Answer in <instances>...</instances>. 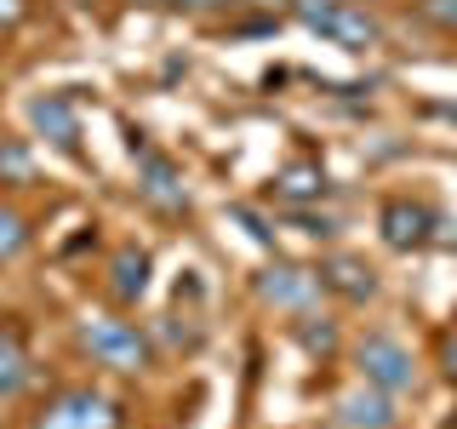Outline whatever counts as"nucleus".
I'll list each match as a JSON object with an SVG mask.
<instances>
[{
	"label": "nucleus",
	"mask_w": 457,
	"mask_h": 429,
	"mask_svg": "<svg viewBox=\"0 0 457 429\" xmlns=\"http://www.w3.org/2000/svg\"><path fill=\"white\" fill-rule=\"evenodd\" d=\"M80 349L109 372H143L154 361L149 338H143L132 321H120V315H86L80 321Z\"/></svg>",
	"instance_id": "obj_1"
},
{
	"label": "nucleus",
	"mask_w": 457,
	"mask_h": 429,
	"mask_svg": "<svg viewBox=\"0 0 457 429\" xmlns=\"http://www.w3.org/2000/svg\"><path fill=\"white\" fill-rule=\"evenodd\" d=\"M297 18H303L320 40H332L343 52H366L383 40L378 18L361 6V0H297Z\"/></svg>",
	"instance_id": "obj_2"
},
{
	"label": "nucleus",
	"mask_w": 457,
	"mask_h": 429,
	"mask_svg": "<svg viewBox=\"0 0 457 429\" xmlns=\"http://www.w3.org/2000/svg\"><path fill=\"white\" fill-rule=\"evenodd\" d=\"M354 366H361V378L371 390H383V395L418 390V361H411V349L400 338H389V332H366L354 343Z\"/></svg>",
	"instance_id": "obj_3"
},
{
	"label": "nucleus",
	"mask_w": 457,
	"mask_h": 429,
	"mask_svg": "<svg viewBox=\"0 0 457 429\" xmlns=\"http://www.w3.org/2000/svg\"><path fill=\"white\" fill-rule=\"evenodd\" d=\"M120 424H126L120 400L104 395V390H63L35 418V429H120Z\"/></svg>",
	"instance_id": "obj_4"
},
{
	"label": "nucleus",
	"mask_w": 457,
	"mask_h": 429,
	"mask_svg": "<svg viewBox=\"0 0 457 429\" xmlns=\"http://www.w3.org/2000/svg\"><path fill=\"white\" fill-rule=\"evenodd\" d=\"M320 269H303V264H269L263 275H257V298L263 304H275L286 315H309L320 304Z\"/></svg>",
	"instance_id": "obj_5"
},
{
	"label": "nucleus",
	"mask_w": 457,
	"mask_h": 429,
	"mask_svg": "<svg viewBox=\"0 0 457 429\" xmlns=\"http://www.w3.org/2000/svg\"><path fill=\"white\" fill-rule=\"evenodd\" d=\"M137 195L149 200V206H161V212H183V206H189L183 172L171 166L166 155H154V149H143V155H137Z\"/></svg>",
	"instance_id": "obj_6"
},
{
	"label": "nucleus",
	"mask_w": 457,
	"mask_h": 429,
	"mask_svg": "<svg viewBox=\"0 0 457 429\" xmlns=\"http://www.w3.org/2000/svg\"><path fill=\"white\" fill-rule=\"evenodd\" d=\"M29 126H35L46 143H57V149H75L80 143V114H75V104H69L63 92L29 97Z\"/></svg>",
	"instance_id": "obj_7"
},
{
	"label": "nucleus",
	"mask_w": 457,
	"mask_h": 429,
	"mask_svg": "<svg viewBox=\"0 0 457 429\" xmlns=\"http://www.w3.org/2000/svg\"><path fill=\"white\" fill-rule=\"evenodd\" d=\"M337 418L343 429H395V395H383V390H371V383H361V390H349L337 400Z\"/></svg>",
	"instance_id": "obj_8"
},
{
	"label": "nucleus",
	"mask_w": 457,
	"mask_h": 429,
	"mask_svg": "<svg viewBox=\"0 0 457 429\" xmlns=\"http://www.w3.org/2000/svg\"><path fill=\"white\" fill-rule=\"evenodd\" d=\"M320 286L343 292L349 304L378 298V275H371V264H366V257H349V252H337V257H326V264H320Z\"/></svg>",
	"instance_id": "obj_9"
},
{
	"label": "nucleus",
	"mask_w": 457,
	"mask_h": 429,
	"mask_svg": "<svg viewBox=\"0 0 457 429\" xmlns=\"http://www.w3.org/2000/svg\"><path fill=\"white\" fill-rule=\"evenodd\" d=\"M109 292L120 298V304H137V298L149 292V252H143V247H120V252H114Z\"/></svg>",
	"instance_id": "obj_10"
},
{
	"label": "nucleus",
	"mask_w": 457,
	"mask_h": 429,
	"mask_svg": "<svg viewBox=\"0 0 457 429\" xmlns=\"http://www.w3.org/2000/svg\"><path fill=\"white\" fill-rule=\"evenodd\" d=\"M23 383H29V355H23L18 332H6V326H0V412L23 395Z\"/></svg>",
	"instance_id": "obj_11"
},
{
	"label": "nucleus",
	"mask_w": 457,
	"mask_h": 429,
	"mask_svg": "<svg viewBox=\"0 0 457 429\" xmlns=\"http://www.w3.org/2000/svg\"><path fill=\"white\" fill-rule=\"evenodd\" d=\"M423 235H428L423 206H406V200H389V206H383V240H389V247H418Z\"/></svg>",
	"instance_id": "obj_12"
},
{
	"label": "nucleus",
	"mask_w": 457,
	"mask_h": 429,
	"mask_svg": "<svg viewBox=\"0 0 457 429\" xmlns=\"http://www.w3.org/2000/svg\"><path fill=\"white\" fill-rule=\"evenodd\" d=\"M275 195H286V200H320L326 195V172L314 161H297V166H286L275 178Z\"/></svg>",
	"instance_id": "obj_13"
},
{
	"label": "nucleus",
	"mask_w": 457,
	"mask_h": 429,
	"mask_svg": "<svg viewBox=\"0 0 457 429\" xmlns=\"http://www.w3.org/2000/svg\"><path fill=\"white\" fill-rule=\"evenodd\" d=\"M0 183H35V149L23 138H0Z\"/></svg>",
	"instance_id": "obj_14"
},
{
	"label": "nucleus",
	"mask_w": 457,
	"mask_h": 429,
	"mask_svg": "<svg viewBox=\"0 0 457 429\" xmlns=\"http://www.w3.org/2000/svg\"><path fill=\"white\" fill-rule=\"evenodd\" d=\"M29 235H35V229H29V218L12 206V200H0V264H12V257L29 247Z\"/></svg>",
	"instance_id": "obj_15"
},
{
	"label": "nucleus",
	"mask_w": 457,
	"mask_h": 429,
	"mask_svg": "<svg viewBox=\"0 0 457 429\" xmlns=\"http://www.w3.org/2000/svg\"><path fill=\"white\" fill-rule=\"evenodd\" d=\"M423 18H435L440 29H452V35H457V0H423Z\"/></svg>",
	"instance_id": "obj_16"
},
{
	"label": "nucleus",
	"mask_w": 457,
	"mask_h": 429,
	"mask_svg": "<svg viewBox=\"0 0 457 429\" xmlns=\"http://www.w3.org/2000/svg\"><path fill=\"white\" fill-rule=\"evenodd\" d=\"M23 0H0V29H12V23H23Z\"/></svg>",
	"instance_id": "obj_17"
},
{
	"label": "nucleus",
	"mask_w": 457,
	"mask_h": 429,
	"mask_svg": "<svg viewBox=\"0 0 457 429\" xmlns=\"http://www.w3.org/2000/svg\"><path fill=\"white\" fill-rule=\"evenodd\" d=\"M161 6H189V12H218L228 0H161Z\"/></svg>",
	"instance_id": "obj_18"
},
{
	"label": "nucleus",
	"mask_w": 457,
	"mask_h": 429,
	"mask_svg": "<svg viewBox=\"0 0 457 429\" xmlns=\"http://www.w3.org/2000/svg\"><path fill=\"white\" fill-rule=\"evenodd\" d=\"M440 361H446V372L457 378V332H446V343H440Z\"/></svg>",
	"instance_id": "obj_19"
}]
</instances>
